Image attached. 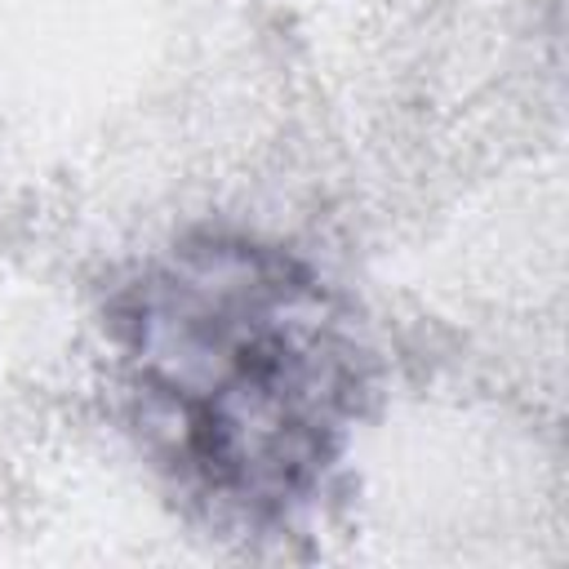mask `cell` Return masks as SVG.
<instances>
[{
  "label": "cell",
  "instance_id": "cell-1",
  "mask_svg": "<svg viewBox=\"0 0 569 569\" xmlns=\"http://www.w3.org/2000/svg\"><path fill=\"white\" fill-rule=\"evenodd\" d=\"M102 329L129 427L213 525L284 538L333 498L373 351L320 267L249 231H191L111 289Z\"/></svg>",
  "mask_w": 569,
  "mask_h": 569
}]
</instances>
